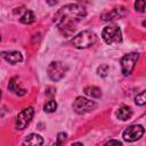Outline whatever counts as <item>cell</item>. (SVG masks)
Listing matches in <instances>:
<instances>
[{"instance_id": "obj_1", "label": "cell", "mask_w": 146, "mask_h": 146, "mask_svg": "<svg viewBox=\"0 0 146 146\" xmlns=\"http://www.w3.org/2000/svg\"><path fill=\"white\" fill-rule=\"evenodd\" d=\"M87 10L82 5L70 3L59 8L54 15V22L64 36H71L75 32V24L84 18Z\"/></svg>"}, {"instance_id": "obj_2", "label": "cell", "mask_w": 146, "mask_h": 146, "mask_svg": "<svg viewBox=\"0 0 146 146\" xmlns=\"http://www.w3.org/2000/svg\"><path fill=\"white\" fill-rule=\"evenodd\" d=\"M97 40V36L91 31H82L74 35L71 40V44L78 49H86L91 47Z\"/></svg>"}, {"instance_id": "obj_3", "label": "cell", "mask_w": 146, "mask_h": 146, "mask_svg": "<svg viewBox=\"0 0 146 146\" xmlns=\"http://www.w3.org/2000/svg\"><path fill=\"white\" fill-rule=\"evenodd\" d=\"M102 38L107 44L119 43L122 41V32L116 25H108L104 27L102 32Z\"/></svg>"}, {"instance_id": "obj_4", "label": "cell", "mask_w": 146, "mask_h": 146, "mask_svg": "<svg viewBox=\"0 0 146 146\" xmlns=\"http://www.w3.org/2000/svg\"><path fill=\"white\" fill-rule=\"evenodd\" d=\"M66 71H67V66L62 62H51L47 68L48 76L55 82L62 80L64 78Z\"/></svg>"}, {"instance_id": "obj_5", "label": "cell", "mask_w": 146, "mask_h": 146, "mask_svg": "<svg viewBox=\"0 0 146 146\" xmlns=\"http://www.w3.org/2000/svg\"><path fill=\"white\" fill-rule=\"evenodd\" d=\"M139 58V54L138 52H130L124 55L121 58V70L123 75H130L136 66V63Z\"/></svg>"}, {"instance_id": "obj_6", "label": "cell", "mask_w": 146, "mask_h": 146, "mask_svg": "<svg viewBox=\"0 0 146 146\" xmlns=\"http://www.w3.org/2000/svg\"><path fill=\"white\" fill-rule=\"evenodd\" d=\"M73 111L78 114H86V113H89L91 112L95 107H96V103L94 100H90L88 98H84V97H78L73 105Z\"/></svg>"}, {"instance_id": "obj_7", "label": "cell", "mask_w": 146, "mask_h": 146, "mask_svg": "<svg viewBox=\"0 0 146 146\" xmlns=\"http://www.w3.org/2000/svg\"><path fill=\"white\" fill-rule=\"evenodd\" d=\"M33 115H34V110L33 107L29 106L26 108H24L23 111H21L16 117V121H15V127L17 130H24L29 123L31 122V120L33 119Z\"/></svg>"}, {"instance_id": "obj_8", "label": "cell", "mask_w": 146, "mask_h": 146, "mask_svg": "<svg viewBox=\"0 0 146 146\" xmlns=\"http://www.w3.org/2000/svg\"><path fill=\"white\" fill-rule=\"evenodd\" d=\"M145 130L143 128V125L140 124H132L130 127H128L123 133H122V137L125 141H135V140H138L139 138H141V136L144 135Z\"/></svg>"}, {"instance_id": "obj_9", "label": "cell", "mask_w": 146, "mask_h": 146, "mask_svg": "<svg viewBox=\"0 0 146 146\" xmlns=\"http://www.w3.org/2000/svg\"><path fill=\"white\" fill-rule=\"evenodd\" d=\"M128 11L124 7L120 6V7H115L113 9H111L110 11H106L104 14H102L100 18L105 22H108V21H114V19H120V18H123L124 16H127Z\"/></svg>"}, {"instance_id": "obj_10", "label": "cell", "mask_w": 146, "mask_h": 146, "mask_svg": "<svg viewBox=\"0 0 146 146\" xmlns=\"http://www.w3.org/2000/svg\"><path fill=\"white\" fill-rule=\"evenodd\" d=\"M0 56L10 64H17L23 60V56L18 51H2L0 52Z\"/></svg>"}, {"instance_id": "obj_11", "label": "cell", "mask_w": 146, "mask_h": 146, "mask_svg": "<svg viewBox=\"0 0 146 146\" xmlns=\"http://www.w3.org/2000/svg\"><path fill=\"white\" fill-rule=\"evenodd\" d=\"M17 80H18V78H17V76L11 78V79H10V81H9V83H8V89H9L10 91L15 92L17 96H24V95L26 94V89L22 88V87L18 84Z\"/></svg>"}, {"instance_id": "obj_12", "label": "cell", "mask_w": 146, "mask_h": 146, "mask_svg": "<svg viewBox=\"0 0 146 146\" xmlns=\"http://www.w3.org/2000/svg\"><path fill=\"white\" fill-rule=\"evenodd\" d=\"M24 145H33V146H39V145H42L43 144V139L40 135L38 133H31L29 135L25 140L23 141Z\"/></svg>"}, {"instance_id": "obj_13", "label": "cell", "mask_w": 146, "mask_h": 146, "mask_svg": "<svg viewBox=\"0 0 146 146\" xmlns=\"http://www.w3.org/2000/svg\"><path fill=\"white\" fill-rule=\"evenodd\" d=\"M116 116L121 121H127L132 116V110L129 106H121L116 111Z\"/></svg>"}, {"instance_id": "obj_14", "label": "cell", "mask_w": 146, "mask_h": 146, "mask_svg": "<svg viewBox=\"0 0 146 146\" xmlns=\"http://www.w3.org/2000/svg\"><path fill=\"white\" fill-rule=\"evenodd\" d=\"M35 21V16L33 14V11L29 10V9H25L23 11V14L21 15L19 17V22L23 23V24H31Z\"/></svg>"}, {"instance_id": "obj_15", "label": "cell", "mask_w": 146, "mask_h": 146, "mask_svg": "<svg viewBox=\"0 0 146 146\" xmlns=\"http://www.w3.org/2000/svg\"><path fill=\"white\" fill-rule=\"evenodd\" d=\"M84 94L91 98H100L102 97V90L98 87L95 86H88L84 88Z\"/></svg>"}, {"instance_id": "obj_16", "label": "cell", "mask_w": 146, "mask_h": 146, "mask_svg": "<svg viewBox=\"0 0 146 146\" xmlns=\"http://www.w3.org/2000/svg\"><path fill=\"white\" fill-rule=\"evenodd\" d=\"M56 108H57V103L55 100H52V99L49 100V102H47L44 104V106H43V110L47 113H52V112L56 111Z\"/></svg>"}, {"instance_id": "obj_17", "label": "cell", "mask_w": 146, "mask_h": 146, "mask_svg": "<svg viewBox=\"0 0 146 146\" xmlns=\"http://www.w3.org/2000/svg\"><path fill=\"white\" fill-rule=\"evenodd\" d=\"M145 94H146V91H141L140 94H138V95L135 97V103H136L137 105H139V106L145 105V103H146V97H145Z\"/></svg>"}, {"instance_id": "obj_18", "label": "cell", "mask_w": 146, "mask_h": 146, "mask_svg": "<svg viewBox=\"0 0 146 146\" xmlns=\"http://www.w3.org/2000/svg\"><path fill=\"white\" fill-rule=\"evenodd\" d=\"M135 9L139 13H144L145 11V0H136Z\"/></svg>"}, {"instance_id": "obj_19", "label": "cell", "mask_w": 146, "mask_h": 146, "mask_svg": "<svg viewBox=\"0 0 146 146\" xmlns=\"http://www.w3.org/2000/svg\"><path fill=\"white\" fill-rule=\"evenodd\" d=\"M97 73L100 76H106L107 73H108V65H105V64L104 65H100L98 67V70H97Z\"/></svg>"}, {"instance_id": "obj_20", "label": "cell", "mask_w": 146, "mask_h": 146, "mask_svg": "<svg viewBox=\"0 0 146 146\" xmlns=\"http://www.w3.org/2000/svg\"><path fill=\"white\" fill-rule=\"evenodd\" d=\"M66 138H67V135L65 132H59L57 135V141H56V145H63L65 141H66Z\"/></svg>"}, {"instance_id": "obj_21", "label": "cell", "mask_w": 146, "mask_h": 146, "mask_svg": "<svg viewBox=\"0 0 146 146\" xmlns=\"http://www.w3.org/2000/svg\"><path fill=\"white\" fill-rule=\"evenodd\" d=\"M112 144H115V145H121L122 143H121L120 140H110V141H107L105 145H112Z\"/></svg>"}, {"instance_id": "obj_22", "label": "cell", "mask_w": 146, "mask_h": 146, "mask_svg": "<svg viewBox=\"0 0 146 146\" xmlns=\"http://www.w3.org/2000/svg\"><path fill=\"white\" fill-rule=\"evenodd\" d=\"M46 1H47V3H48V5L54 6V5H56V3H57V1H58V0H46Z\"/></svg>"}, {"instance_id": "obj_23", "label": "cell", "mask_w": 146, "mask_h": 146, "mask_svg": "<svg viewBox=\"0 0 146 146\" xmlns=\"http://www.w3.org/2000/svg\"><path fill=\"white\" fill-rule=\"evenodd\" d=\"M78 1H79L80 3H88L90 0H78Z\"/></svg>"}, {"instance_id": "obj_24", "label": "cell", "mask_w": 146, "mask_h": 146, "mask_svg": "<svg viewBox=\"0 0 146 146\" xmlns=\"http://www.w3.org/2000/svg\"><path fill=\"white\" fill-rule=\"evenodd\" d=\"M0 98H1V90H0Z\"/></svg>"}]
</instances>
